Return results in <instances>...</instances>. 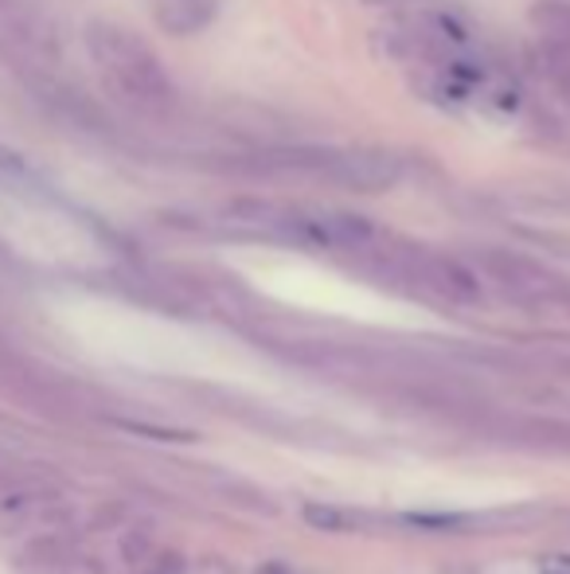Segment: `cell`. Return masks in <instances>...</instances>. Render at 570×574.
Wrapping results in <instances>:
<instances>
[{
  "label": "cell",
  "instance_id": "7a4b0ae2",
  "mask_svg": "<svg viewBox=\"0 0 570 574\" xmlns=\"http://www.w3.org/2000/svg\"><path fill=\"white\" fill-rule=\"evenodd\" d=\"M426 278H431L442 293H449L454 301H477L480 298V282L454 259H426Z\"/></svg>",
  "mask_w": 570,
  "mask_h": 574
},
{
  "label": "cell",
  "instance_id": "5b68a950",
  "mask_svg": "<svg viewBox=\"0 0 570 574\" xmlns=\"http://www.w3.org/2000/svg\"><path fill=\"white\" fill-rule=\"evenodd\" d=\"M539 574H570V555H562V551L543 555L539 559Z\"/></svg>",
  "mask_w": 570,
  "mask_h": 574
},
{
  "label": "cell",
  "instance_id": "3957f363",
  "mask_svg": "<svg viewBox=\"0 0 570 574\" xmlns=\"http://www.w3.org/2000/svg\"><path fill=\"white\" fill-rule=\"evenodd\" d=\"M157 17L168 32H196L211 20V0H157Z\"/></svg>",
  "mask_w": 570,
  "mask_h": 574
},
{
  "label": "cell",
  "instance_id": "6da1fadb",
  "mask_svg": "<svg viewBox=\"0 0 570 574\" xmlns=\"http://www.w3.org/2000/svg\"><path fill=\"white\" fill-rule=\"evenodd\" d=\"M91 48H94V59L102 63V71H106L117 91L129 94L133 102L165 106V102L173 98V83H168V75L160 71L157 55L141 40H133L129 32L99 24L91 32Z\"/></svg>",
  "mask_w": 570,
  "mask_h": 574
},
{
  "label": "cell",
  "instance_id": "277c9868",
  "mask_svg": "<svg viewBox=\"0 0 570 574\" xmlns=\"http://www.w3.org/2000/svg\"><path fill=\"white\" fill-rule=\"evenodd\" d=\"M66 563V547L59 535H35V540L24 543V555H20V566L35 574H55L63 571Z\"/></svg>",
  "mask_w": 570,
  "mask_h": 574
}]
</instances>
